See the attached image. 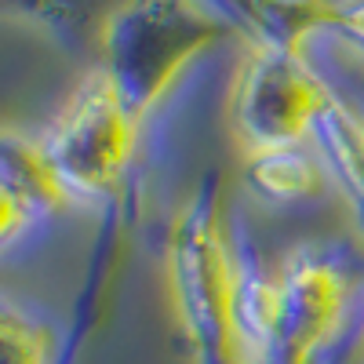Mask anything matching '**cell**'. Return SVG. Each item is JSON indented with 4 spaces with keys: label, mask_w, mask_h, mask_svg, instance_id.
<instances>
[{
    "label": "cell",
    "mask_w": 364,
    "mask_h": 364,
    "mask_svg": "<svg viewBox=\"0 0 364 364\" xmlns=\"http://www.w3.org/2000/svg\"><path fill=\"white\" fill-rule=\"evenodd\" d=\"M164 277L193 364H240L237 281L240 245L226 233L219 190L200 186L164 233Z\"/></svg>",
    "instance_id": "obj_1"
},
{
    "label": "cell",
    "mask_w": 364,
    "mask_h": 364,
    "mask_svg": "<svg viewBox=\"0 0 364 364\" xmlns=\"http://www.w3.org/2000/svg\"><path fill=\"white\" fill-rule=\"evenodd\" d=\"M233 33L204 0H124L102 29L95 66L146 124L178 77Z\"/></svg>",
    "instance_id": "obj_2"
},
{
    "label": "cell",
    "mask_w": 364,
    "mask_h": 364,
    "mask_svg": "<svg viewBox=\"0 0 364 364\" xmlns=\"http://www.w3.org/2000/svg\"><path fill=\"white\" fill-rule=\"evenodd\" d=\"M139 135L142 120L120 102L106 73L91 66L51 128L41 135L66 204L80 211L109 208L132 178Z\"/></svg>",
    "instance_id": "obj_3"
},
{
    "label": "cell",
    "mask_w": 364,
    "mask_h": 364,
    "mask_svg": "<svg viewBox=\"0 0 364 364\" xmlns=\"http://www.w3.org/2000/svg\"><path fill=\"white\" fill-rule=\"evenodd\" d=\"M331 95L306 51L252 44L230 91V128L245 154L306 146Z\"/></svg>",
    "instance_id": "obj_4"
},
{
    "label": "cell",
    "mask_w": 364,
    "mask_h": 364,
    "mask_svg": "<svg viewBox=\"0 0 364 364\" xmlns=\"http://www.w3.org/2000/svg\"><path fill=\"white\" fill-rule=\"evenodd\" d=\"M273 364H328L353 302L346 262L328 248H295L277 269Z\"/></svg>",
    "instance_id": "obj_5"
},
{
    "label": "cell",
    "mask_w": 364,
    "mask_h": 364,
    "mask_svg": "<svg viewBox=\"0 0 364 364\" xmlns=\"http://www.w3.org/2000/svg\"><path fill=\"white\" fill-rule=\"evenodd\" d=\"M70 211L41 139L0 132V252L15 248L44 219Z\"/></svg>",
    "instance_id": "obj_6"
},
{
    "label": "cell",
    "mask_w": 364,
    "mask_h": 364,
    "mask_svg": "<svg viewBox=\"0 0 364 364\" xmlns=\"http://www.w3.org/2000/svg\"><path fill=\"white\" fill-rule=\"evenodd\" d=\"M252 44L306 51L314 37H328L336 0H204Z\"/></svg>",
    "instance_id": "obj_7"
},
{
    "label": "cell",
    "mask_w": 364,
    "mask_h": 364,
    "mask_svg": "<svg viewBox=\"0 0 364 364\" xmlns=\"http://www.w3.org/2000/svg\"><path fill=\"white\" fill-rule=\"evenodd\" d=\"M310 146L328 171V182H336L339 193L346 197L353 219L364 233V113L346 99L331 95L324 113L317 117Z\"/></svg>",
    "instance_id": "obj_8"
},
{
    "label": "cell",
    "mask_w": 364,
    "mask_h": 364,
    "mask_svg": "<svg viewBox=\"0 0 364 364\" xmlns=\"http://www.w3.org/2000/svg\"><path fill=\"white\" fill-rule=\"evenodd\" d=\"M124 0H0V18L26 22L95 66L102 29Z\"/></svg>",
    "instance_id": "obj_9"
},
{
    "label": "cell",
    "mask_w": 364,
    "mask_h": 364,
    "mask_svg": "<svg viewBox=\"0 0 364 364\" xmlns=\"http://www.w3.org/2000/svg\"><path fill=\"white\" fill-rule=\"evenodd\" d=\"M245 182L266 204H299L317 197L328 186V171L317 149L306 142V146L245 154Z\"/></svg>",
    "instance_id": "obj_10"
},
{
    "label": "cell",
    "mask_w": 364,
    "mask_h": 364,
    "mask_svg": "<svg viewBox=\"0 0 364 364\" xmlns=\"http://www.w3.org/2000/svg\"><path fill=\"white\" fill-rule=\"evenodd\" d=\"M55 328L26 302L0 295V364H58Z\"/></svg>",
    "instance_id": "obj_11"
},
{
    "label": "cell",
    "mask_w": 364,
    "mask_h": 364,
    "mask_svg": "<svg viewBox=\"0 0 364 364\" xmlns=\"http://www.w3.org/2000/svg\"><path fill=\"white\" fill-rule=\"evenodd\" d=\"M328 41H336L364 63V0H336V18H331Z\"/></svg>",
    "instance_id": "obj_12"
},
{
    "label": "cell",
    "mask_w": 364,
    "mask_h": 364,
    "mask_svg": "<svg viewBox=\"0 0 364 364\" xmlns=\"http://www.w3.org/2000/svg\"><path fill=\"white\" fill-rule=\"evenodd\" d=\"M357 63H360V58H357ZM360 66H364V63H360ZM346 99H350V102H353V106L364 113V70L353 77V95H346Z\"/></svg>",
    "instance_id": "obj_13"
},
{
    "label": "cell",
    "mask_w": 364,
    "mask_h": 364,
    "mask_svg": "<svg viewBox=\"0 0 364 364\" xmlns=\"http://www.w3.org/2000/svg\"><path fill=\"white\" fill-rule=\"evenodd\" d=\"M360 339H364V328H360Z\"/></svg>",
    "instance_id": "obj_14"
}]
</instances>
